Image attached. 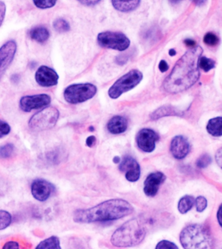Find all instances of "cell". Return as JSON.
Here are the masks:
<instances>
[{
	"label": "cell",
	"instance_id": "cell-1",
	"mask_svg": "<svg viewBox=\"0 0 222 249\" xmlns=\"http://www.w3.org/2000/svg\"><path fill=\"white\" fill-rule=\"evenodd\" d=\"M203 53L200 46H195L186 53L175 64L163 83V89L169 93L186 90L198 81L200 76L199 60Z\"/></svg>",
	"mask_w": 222,
	"mask_h": 249
},
{
	"label": "cell",
	"instance_id": "cell-2",
	"mask_svg": "<svg viewBox=\"0 0 222 249\" xmlns=\"http://www.w3.org/2000/svg\"><path fill=\"white\" fill-rule=\"evenodd\" d=\"M133 211L134 208L130 202L120 198H114L88 209L76 210L73 219L77 223L110 221L130 215Z\"/></svg>",
	"mask_w": 222,
	"mask_h": 249
},
{
	"label": "cell",
	"instance_id": "cell-3",
	"mask_svg": "<svg viewBox=\"0 0 222 249\" xmlns=\"http://www.w3.org/2000/svg\"><path fill=\"white\" fill-rule=\"evenodd\" d=\"M146 235V222L140 218H133L115 231L111 241L117 247H134L140 244Z\"/></svg>",
	"mask_w": 222,
	"mask_h": 249
},
{
	"label": "cell",
	"instance_id": "cell-4",
	"mask_svg": "<svg viewBox=\"0 0 222 249\" xmlns=\"http://www.w3.org/2000/svg\"><path fill=\"white\" fill-rule=\"evenodd\" d=\"M180 242L186 249H209L212 245V237L209 230L204 225L193 224L181 231Z\"/></svg>",
	"mask_w": 222,
	"mask_h": 249
},
{
	"label": "cell",
	"instance_id": "cell-5",
	"mask_svg": "<svg viewBox=\"0 0 222 249\" xmlns=\"http://www.w3.org/2000/svg\"><path fill=\"white\" fill-rule=\"evenodd\" d=\"M59 112L53 107H46L33 115L29 122V126L34 131L50 129L57 122Z\"/></svg>",
	"mask_w": 222,
	"mask_h": 249
},
{
	"label": "cell",
	"instance_id": "cell-6",
	"mask_svg": "<svg viewBox=\"0 0 222 249\" xmlns=\"http://www.w3.org/2000/svg\"><path fill=\"white\" fill-rule=\"evenodd\" d=\"M143 75L137 70H132L117 80L109 89V95L111 99L118 98L123 93L130 90L141 82Z\"/></svg>",
	"mask_w": 222,
	"mask_h": 249
},
{
	"label": "cell",
	"instance_id": "cell-7",
	"mask_svg": "<svg viewBox=\"0 0 222 249\" xmlns=\"http://www.w3.org/2000/svg\"><path fill=\"white\" fill-rule=\"evenodd\" d=\"M96 92L97 88L92 84H74L66 88L64 97L70 104H78L92 98Z\"/></svg>",
	"mask_w": 222,
	"mask_h": 249
},
{
	"label": "cell",
	"instance_id": "cell-8",
	"mask_svg": "<svg viewBox=\"0 0 222 249\" xmlns=\"http://www.w3.org/2000/svg\"><path fill=\"white\" fill-rule=\"evenodd\" d=\"M97 42L103 48L124 52L130 46V39L121 32L105 31L99 33Z\"/></svg>",
	"mask_w": 222,
	"mask_h": 249
},
{
	"label": "cell",
	"instance_id": "cell-9",
	"mask_svg": "<svg viewBox=\"0 0 222 249\" xmlns=\"http://www.w3.org/2000/svg\"><path fill=\"white\" fill-rule=\"evenodd\" d=\"M51 103L50 95L44 94H37L26 95L21 97L19 100V108L23 112H29L33 110H37L48 106Z\"/></svg>",
	"mask_w": 222,
	"mask_h": 249
},
{
	"label": "cell",
	"instance_id": "cell-10",
	"mask_svg": "<svg viewBox=\"0 0 222 249\" xmlns=\"http://www.w3.org/2000/svg\"><path fill=\"white\" fill-rule=\"evenodd\" d=\"M138 148L146 153H151L155 149L156 142L159 140L158 134L150 128H143L136 135Z\"/></svg>",
	"mask_w": 222,
	"mask_h": 249
},
{
	"label": "cell",
	"instance_id": "cell-11",
	"mask_svg": "<svg viewBox=\"0 0 222 249\" xmlns=\"http://www.w3.org/2000/svg\"><path fill=\"white\" fill-rule=\"evenodd\" d=\"M17 50V43L14 40L8 41L0 48V80L13 62Z\"/></svg>",
	"mask_w": 222,
	"mask_h": 249
},
{
	"label": "cell",
	"instance_id": "cell-12",
	"mask_svg": "<svg viewBox=\"0 0 222 249\" xmlns=\"http://www.w3.org/2000/svg\"><path fill=\"white\" fill-rule=\"evenodd\" d=\"M121 172L125 173L126 178L129 182H134L139 180L140 167L137 161L130 156H126L119 165Z\"/></svg>",
	"mask_w": 222,
	"mask_h": 249
},
{
	"label": "cell",
	"instance_id": "cell-13",
	"mask_svg": "<svg viewBox=\"0 0 222 249\" xmlns=\"http://www.w3.org/2000/svg\"><path fill=\"white\" fill-rule=\"evenodd\" d=\"M54 190L53 184L44 179H37L31 184V194L33 197L38 201H46L50 198Z\"/></svg>",
	"mask_w": 222,
	"mask_h": 249
},
{
	"label": "cell",
	"instance_id": "cell-14",
	"mask_svg": "<svg viewBox=\"0 0 222 249\" xmlns=\"http://www.w3.org/2000/svg\"><path fill=\"white\" fill-rule=\"evenodd\" d=\"M166 177L163 173L157 171L149 174L144 181V192L146 196L153 197L159 192L160 186L165 182Z\"/></svg>",
	"mask_w": 222,
	"mask_h": 249
},
{
	"label": "cell",
	"instance_id": "cell-15",
	"mask_svg": "<svg viewBox=\"0 0 222 249\" xmlns=\"http://www.w3.org/2000/svg\"><path fill=\"white\" fill-rule=\"evenodd\" d=\"M35 80L41 87H54L58 83V75L52 68L42 66L38 68L35 73Z\"/></svg>",
	"mask_w": 222,
	"mask_h": 249
},
{
	"label": "cell",
	"instance_id": "cell-16",
	"mask_svg": "<svg viewBox=\"0 0 222 249\" xmlns=\"http://www.w3.org/2000/svg\"><path fill=\"white\" fill-rule=\"evenodd\" d=\"M190 144L183 136H175L170 143V152L173 157L177 160L185 159L190 152Z\"/></svg>",
	"mask_w": 222,
	"mask_h": 249
},
{
	"label": "cell",
	"instance_id": "cell-17",
	"mask_svg": "<svg viewBox=\"0 0 222 249\" xmlns=\"http://www.w3.org/2000/svg\"><path fill=\"white\" fill-rule=\"evenodd\" d=\"M128 120L124 117L115 116L107 124V129L112 134L124 133L128 128Z\"/></svg>",
	"mask_w": 222,
	"mask_h": 249
},
{
	"label": "cell",
	"instance_id": "cell-18",
	"mask_svg": "<svg viewBox=\"0 0 222 249\" xmlns=\"http://www.w3.org/2000/svg\"><path fill=\"white\" fill-rule=\"evenodd\" d=\"M111 1L114 9L122 13L134 11L140 3V0H111Z\"/></svg>",
	"mask_w": 222,
	"mask_h": 249
},
{
	"label": "cell",
	"instance_id": "cell-19",
	"mask_svg": "<svg viewBox=\"0 0 222 249\" xmlns=\"http://www.w3.org/2000/svg\"><path fill=\"white\" fill-rule=\"evenodd\" d=\"M181 114H182V112L177 110L175 107L170 106V105H165V106L162 107L154 111L150 115V118L152 120H157L165 116H181Z\"/></svg>",
	"mask_w": 222,
	"mask_h": 249
},
{
	"label": "cell",
	"instance_id": "cell-20",
	"mask_svg": "<svg viewBox=\"0 0 222 249\" xmlns=\"http://www.w3.org/2000/svg\"><path fill=\"white\" fill-rule=\"evenodd\" d=\"M29 36L37 42L44 43L48 40L50 32L46 27L37 26L31 29L29 31Z\"/></svg>",
	"mask_w": 222,
	"mask_h": 249
},
{
	"label": "cell",
	"instance_id": "cell-21",
	"mask_svg": "<svg viewBox=\"0 0 222 249\" xmlns=\"http://www.w3.org/2000/svg\"><path fill=\"white\" fill-rule=\"evenodd\" d=\"M206 130L212 136H222V117L210 119L206 125Z\"/></svg>",
	"mask_w": 222,
	"mask_h": 249
},
{
	"label": "cell",
	"instance_id": "cell-22",
	"mask_svg": "<svg viewBox=\"0 0 222 249\" xmlns=\"http://www.w3.org/2000/svg\"><path fill=\"white\" fill-rule=\"evenodd\" d=\"M195 203L194 198L192 196H185L179 200L178 203V210L181 213L185 214L190 211L194 206Z\"/></svg>",
	"mask_w": 222,
	"mask_h": 249
},
{
	"label": "cell",
	"instance_id": "cell-23",
	"mask_svg": "<svg viewBox=\"0 0 222 249\" xmlns=\"http://www.w3.org/2000/svg\"><path fill=\"white\" fill-rule=\"evenodd\" d=\"M37 249H60V240L57 237L52 236L41 241Z\"/></svg>",
	"mask_w": 222,
	"mask_h": 249
},
{
	"label": "cell",
	"instance_id": "cell-24",
	"mask_svg": "<svg viewBox=\"0 0 222 249\" xmlns=\"http://www.w3.org/2000/svg\"><path fill=\"white\" fill-rule=\"evenodd\" d=\"M215 67V62L211 58H208L206 56H201L199 60V68L204 70V71L208 72Z\"/></svg>",
	"mask_w": 222,
	"mask_h": 249
},
{
	"label": "cell",
	"instance_id": "cell-25",
	"mask_svg": "<svg viewBox=\"0 0 222 249\" xmlns=\"http://www.w3.org/2000/svg\"><path fill=\"white\" fill-rule=\"evenodd\" d=\"M55 30L58 33L67 32L70 31V27L67 21L62 18L56 19L53 23Z\"/></svg>",
	"mask_w": 222,
	"mask_h": 249
},
{
	"label": "cell",
	"instance_id": "cell-26",
	"mask_svg": "<svg viewBox=\"0 0 222 249\" xmlns=\"http://www.w3.org/2000/svg\"><path fill=\"white\" fill-rule=\"evenodd\" d=\"M12 216L9 212L0 210V231L5 229L11 225Z\"/></svg>",
	"mask_w": 222,
	"mask_h": 249
},
{
	"label": "cell",
	"instance_id": "cell-27",
	"mask_svg": "<svg viewBox=\"0 0 222 249\" xmlns=\"http://www.w3.org/2000/svg\"><path fill=\"white\" fill-rule=\"evenodd\" d=\"M15 151V146L12 143H7L0 146V158L8 159L11 157Z\"/></svg>",
	"mask_w": 222,
	"mask_h": 249
},
{
	"label": "cell",
	"instance_id": "cell-28",
	"mask_svg": "<svg viewBox=\"0 0 222 249\" xmlns=\"http://www.w3.org/2000/svg\"><path fill=\"white\" fill-rule=\"evenodd\" d=\"M57 0H33V3L39 9H46L56 5Z\"/></svg>",
	"mask_w": 222,
	"mask_h": 249
},
{
	"label": "cell",
	"instance_id": "cell-29",
	"mask_svg": "<svg viewBox=\"0 0 222 249\" xmlns=\"http://www.w3.org/2000/svg\"><path fill=\"white\" fill-rule=\"evenodd\" d=\"M204 44L208 45V46H214L218 44L219 39L214 33H208L204 36Z\"/></svg>",
	"mask_w": 222,
	"mask_h": 249
},
{
	"label": "cell",
	"instance_id": "cell-30",
	"mask_svg": "<svg viewBox=\"0 0 222 249\" xmlns=\"http://www.w3.org/2000/svg\"><path fill=\"white\" fill-rule=\"evenodd\" d=\"M212 159L207 154L201 156L196 161V165L200 168H205L211 163Z\"/></svg>",
	"mask_w": 222,
	"mask_h": 249
},
{
	"label": "cell",
	"instance_id": "cell-31",
	"mask_svg": "<svg viewBox=\"0 0 222 249\" xmlns=\"http://www.w3.org/2000/svg\"><path fill=\"white\" fill-rule=\"evenodd\" d=\"M197 212H202L207 207V200L203 196H199L195 200Z\"/></svg>",
	"mask_w": 222,
	"mask_h": 249
},
{
	"label": "cell",
	"instance_id": "cell-32",
	"mask_svg": "<svg viewBox=\"0 0 222 249\" xmlns=\"http://www.w3.org/2000/svg\"><path fill=\"white\" fill-rule=\"evenodd\" d=\"M157 249H177L178 247L175 243L166 240L160 241L156 246Z\"/></svg>",
	"mask_w": 222,
	"mask_h": 249
},
{
	"label": "cell",
	"instance_id": "cell-33",
	"mask_svg": "<svg viewBox=\"0 0 222 249\" xmlns=\"http://www.w3.org/2000/svg\"><path fill=\"white\" fill-rule=\"evenodd\" d=\"M11 132V126L7 122L0 120V138L7 136Z\"/></svg>",
	"mask_w": 222,
	"mask_h": 249
},
{
	"label": "cell",
	"instance_id": "cell-34",
	"mask_svg": "<svg viewBox=\"0 0 222 249\" xmlns=\"http://www.w3.org/2000/svg\"><path fill=\"white\" fill-rule=\"evenodd\" d=\"M6 13V5L4 2L0 1V27L5 18Z\"/></svg>",
	"mask_w": 222,
	"mask_h": 249
},
{
	"label": "cell",
	"instance_id": "cell-35",
	"mask_svg": "<svg viewBox=\"0 0 222 249\" xmlns=\"http://www.w3.org/2000/svg\"><path fill=\"white\" fill-rule=\"evenodd\" d=\"M18 243L17 241H10L8 242L5 243L3 246V249H19Z\"/></svg>",
	"mask_w": 222,
	"mask_h": 249
},
{
	"label": "cell",
	"instance_id": "cell-36",
	"mask_svg": "<svg viewBox=\"0 0 222 249\" xmlns=\"http://www.w3.org/2000/svg\"><path fill=\"white\" fill-rule=\"evenodd\" d=\"M215 160L218 166L222 169V147L220 148L216 152L215 155Z\"/></svg>",
	"mask_w": 222,
	"mask_h": 249
},
{
	"label": "cell",
	"instance_id": "cell-37",
	"mask_svg": "<svg viewBox=\"0 0 222 249\" xmlns=\"http://www.w3.org/2000/svg\"><path fill=\"white\" fill-rule=\"evenodd\" d=\"M81 4L86 6H93L98 3L101 0H77Z\"/></svg>",
	"mask_w": 222,
	"mask_h": 249
},
{
	"label": "cell",
	"instance_id": "cell-38",
	"mask_svg": "<svg viewBox=\"0 0 222 249\" xmlns=\"http://www.w3.org/2000/svg\"><path fill=\"white\" fill-rule=\"evenodd\" d=\"M159 69L162 73H165V72L167 71V70L169 69L168 64H167L165 60H161L159 64Z\"/></svg>",
	"mask_w": 222,
	"mask_h": 249
},
{
	"label": "cell",
	"instance_id": "cell-39",
	"mask_svg": "<svg viewBox=\"0 0 222 249\" xmlns=\"http://www.w3.org/2000/svg\"><path fill=\"white\" fill-rule=\"evenodd\" d=\"M95 141H96V138H95V136H91L88 137L87 140H86V144L90 147H92L94 145Z\"/></svg>",
	"mask_w": 222,
	"mask_h": 249
},
{
	"label": "cell",
	"instance_id": "cell-40",
	"mask_svg": "<svg viewBox=\"0 0 222 249\" xmlns=\"http://www.w3.org/2000/svg\"><path fill=\"white\" fill-rule=\"evenodd\" d=\"M217 219L218 223L222 228V204L220 206L217 212Z\"/></svg>",
	"mask_w": 222,
	"mask_h": 249
},
{
	"label": "cell",
	"instance_id": "cell-41",
	"mask_svg": "<svg viewBox=\"0 0 222 249\" xmlns=\"http://www.w3.org/2000/svg\"><path fill=\"white\" fill-rule=\"evenodd\" d=\"M185 44L187 46L191 47V48H194V47L196 46V42L192 40V39H186V40H185Z\"/></svg>",
	"mask_w": 222,
	"mask_h": 249
},
{
	"label": "cell",
	"instance_id": "cell-42",
	"mask_svg": "<svg viewBox=\"0 0 222 249\" xmlns=\"http://www.w3.org/2000/svg\"><path fill=\"white\" fill-rule=\"evenodd\" d=\"M197 5L202 6L206 3V0H193Z\"/></svg>",
	"mask_w": 222,
	"mask_h": 249
},
{
	"label": "cell",
	"instance_id": "cell-43",
	"mask_svg": "<svg viewBox=\"0 0 222 249\" xmlns=\"http://www.w3.org/2000/svg\"><path fill=\"white\" fill-rule=\"evenodd\" d=\"M113 161H114V163H118L119 162H120L121 161V159L119 157H115L114 159H113Z\"/></svg>",
	"mask_w": 222,
	"mask_h": 249
},
{
	"label": "cell",
	"instance_id": "cell-44",
	"mask_svg": "<svg viewBox=\"0 0 222 249\" xmlns=\"http://www.w3.org/2000/svg\"><path fill=\"white\" fill-rule=\"evenodd\" d=\"M169 54L171 56H175V54H176V52H175L173 49H171V50L169 51Z\"/></svg>",
	"mask_w": 222,
	"mask_h": 249
},
{
	"label": "cell",
	"instance_id": "cell-45",
	"mask_svg": "<svg viewBox=\"0 0 222 249\" xmlns=\"http://www.w3.org/2000/svg\"><path fill=\"white\" fill-rule=\"evenodd\" d=\"M169 1L172 4H177L180 2L181 0H169Z\"/></svg>",
	"mask_w": 222,
	"mask_h": 249
}]
</instances>
